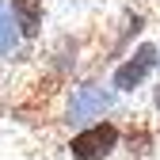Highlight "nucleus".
I'll list each match as a JSON object with an SVG mask.
<instances>
[{
    "instance_id": "obj_7",
    "label": "nucleus",
    "mask_w": 160,
    "mask_h": 160,
    "mask_svg": "<svg viewBox=\"0 0 160 160\" xmlns=\"http://www.w3.org/2000/svg\"><path fill=\"white\" fill-rule=\"evenodd\" d=\"M156 65H160V61H156Z\"/></svg>"
},
{
    "instance_id": "obj_2",
    "label": "nucleus",
    "mask_w": 160,
    "mask_h": 160,
    "mask_svg": "<svg viewBox=\"0 0 160 160\" xmlns=\"http://www.w3.org/2000/svg\"><path fill=\"white\" fill-rule=\"evenodd\" d=\"M114 107V92L103 88V84H80L72 88V99H69V122L80 126V122H103V114Z\"/></svg>"
},
{
    "instance_id": "obj_6",
    "label": "nucleus",
    "mask_w": 160,
    "mask_h": 160,
    "mask_svg": "<svg viewBox=\"0 0 160 160\" xmlns=\"http://www.w3.org/2000/svg\"><path fill=\"white\" fill-rule=\"evenodd\" d=\"M152 107H156V111H160V88H156V92H152Z\"/></svg>"
},
{
    "instance_id": "obj_5",
    "label": "nucleus",
    "mask_w": 160,
    "mask_h": 160,
    "mask_svg": "<svg viewBox=\"0 0 160 160\" xmlns=\"http://www.w3.org/2000/svg\"><path fill=\"white\" fill-rule=\"evenodd\" d=\"M19 27H15V19H12V8H8V0H0V57H12L15 46H19Z\"/></svg>"
},
{
    "instance_id": "obj_3",
    "label": "nucleus",
    "mask_w": 160,
    "mask_h": 160,
    "mask_svg": "<svg viewBox=\"0 0 160 160\" xmlns=\"http://www.w3.org/2000/svg\"><path fill=\"white\" fill-rule=\"evenodd\" d=\"M156 61H160V57H156V46H152V42H141L122 65L114 69L111 88H114V92H133V88H141V80L156 69Z\"/></svg>"
},
{
    "instance_id": "obj_4",
    "label": "nucleus",
    "mask_w": 160,
    "mask_h": 160,
    "mask_svg": "<svg viewBox=\"0 0 160 160\" xmlns=\"http://www.w3.org/2000/svg\"><path fill=\"white\" fill-rule=\"evenodd\" d=\"M8 8L23 38H34L42 31V0H8Z\"/></svg>"
},
{
    "instance_id": "obj_1",
    "label": "nucleus",
    "mask_w": 160,
    "mask_h": 160,
    "mask_svg": "<svg viewBox=\"0 0 160 160\" xmlns=\"http://www.w3.org/2000/svg\"><path fill=\"white\" fill-rule=\"evenodd\" d=\"M118 149V126L114 122H92L88 130H80L69 141V156L72 160H107Z\"/></svg>"
}]
</instances>
